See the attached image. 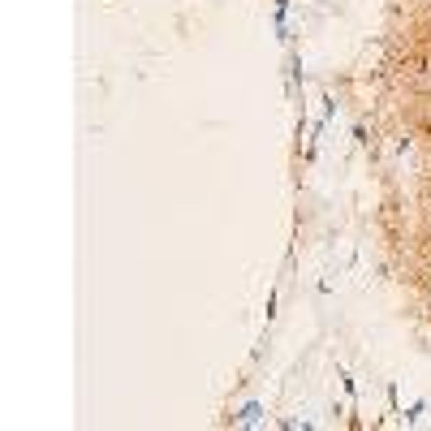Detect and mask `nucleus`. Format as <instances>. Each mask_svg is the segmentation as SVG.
Returning a JSON list of instances; mask_svg holds the SVG:
<instances>
[{
	"instance_id": "obj_1",
	"label": "nucleus",
	"mask_w": 431,
	"mask_h": 431,
	"mask_svg": "<svg viewBox=\"0 0 431 431\" xmlns=\"http://www.w3.org/2000/svg\"><path fill=\"white\" fill-rule=\"evenodd\" d=\"M238 423H242V427H259V423H263V405H259V401H246L242 410H238Z\"/></svg>"
},
{
	"instance_id": "obj_2",
	"label": "nucleus",
	"mask_w": 431,
	"mask_h": 431,
	"mask_svg": "<svg viewBox=\"0 0 431 431\" xmlns=\"http://www.w3.org/2000/svg\"><path fill=\"white\" fill-rule=\"evenodd\" d=\"M418 414H423V401H414L410 410H405V423H418Z\"/></svg>"
}]
</instances>
